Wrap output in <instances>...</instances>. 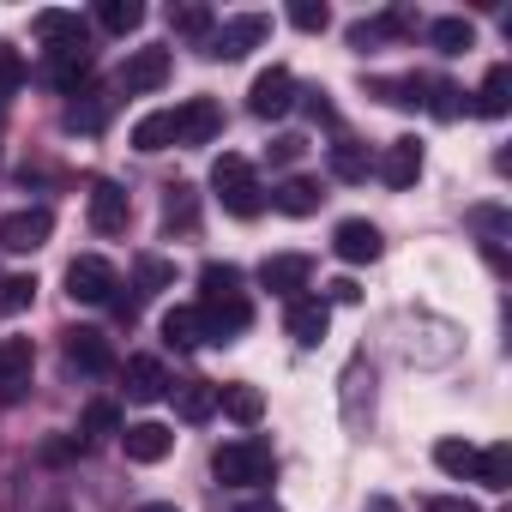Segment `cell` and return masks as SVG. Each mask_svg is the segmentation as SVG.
Masks as SVG:
<instances>
[{"mask_svg": "<svg viewBox=\"0 0 512 512\" xmlns=\"http://www.w3.org/2000/svg\"><path fill=\"white\" fill-rule=\"evenodd\" d=\"M272 470H278V458H272V446H266L260 434L223 440V446L211 452V476H217L223 488H260V482H272Z\"/></svg>", "mask_w": 512, "mask_h": 512, "instance_id": "obj_1", "label": "cell"}, {"mask_svg": "<svg viewBox=\"0 0 512 512\" xmlns=\"http://www.w3.org/2000/svg\"><path fill=\"white\" fill-rule=\"evenodd\" d=\"M211 187H217V199H223L229 217H260V211H266V187H260V175H253V163L235 157V151H223V157L211 163Z\"/></svg>", "mask_w": 512, "mask_h": 512, "instance_id": "obj_2", "label": "cell"}, {"mask_svg": "<svg viewBox=\"0 0 512 512\" xmlns=\"http://www.w3.org/2000/svg\"><path fill=\"white\" fill-rule=\"evenodd\" d=\"M199 326H205V344H229L253 326V302L247 290H199Z\"/></svg>", "mask_w": 512, "mask_h": 512, "instance_id": "obj_3", "label": "cell"}, {"mask_svg": "<svg viewBox=\"0 0 512 512\" xmlns=\"http://www.w3.org/2000/svg\"><path fill=\"white\" fill-rule=\"evenodd\" d=\"M266 37H272V19H266V13H241V19L211 25V37L199 43V55H211V61H241L247 49H260Z\"/></svg>", "mask_w": 512, "mask_h": 512, "instance_id": "obj_4", "label": "cell"}, {"mask_svg": "<svg viewBox=\"0 0 512 512\" xmlns=\"http://www.w3.org/2000/svg\"><path fill=\"white\" fill-rule=\"evenodd\" d=\"M115 290H121V278H115V266L103 260V253H79V260L67 266V296H73V302H91V308H97V302H109Z\"/></svg>", "mask_w": 512, "mask_h": 512, "instance_id": "obj_5", "label": "cell"}, {"mask_svg": "<svg viewBox=\"0 0 512 512\" xmlns=\"http://www.w3.org/2000/svg\"><path fill=\"white\" fill-rule=\"evenodd\" d=\"M49 235H55V211L49 205H25L13 217H0V247L7 253H37Z\"/></svg>", "mask_w": 512, "mask_h": 512, "instance_id": "obj_6", "label": "cell"}, {"mask_svg": "<svg viewBox=\"0 0 512 512\" xmlns=\"http://www.w3.org/2000/svg\"><path fill=\"white\" fill-rule=\"evenodd\" d=\"M260 284L290 302V296H302L314 284V260H308V253H266V260H260Z\"/></svg>", "mask_w": 512, "mask_h": 512, "instance_id": "obj_7", "label": "cell"}, {"mask_svg": "<svg viewBox=\"0 0 512 512\" xmlns=\"http://www.w3.org/2000/svg\"><path fill=\"white\" fill-rule=\"evenodd\" d=\"M247 109L260 115V121H278V115H290V109H296V79H290V67H266L260 79H253V91H247Z\"/></svg>", "mask_w": 512, "mask_h": 512, "instance_id": "obj_8", "label": "cell"}, {"mask_svg": "<svg viewBox=\"0 0 512 512\" xmlns=\"http://www.w3.org/2000/svg\"><path fill=\"white\" fill-rule=\"evenodd\" d=\"M91 67H97L91 43H73V49H49V55H43V79H49L55 91H67V97H79V85L91 79Z\"/></svg>", "mask_w": 512, "mask_h": 512, "instance_id": "obj_9", "label": "cell"}, {"mask_svg": "<svg viewBox=\"0 0 512 512\" xmlns=\"http://www.w3.org/2000/svg\"><path fill=\"white\" fill-rule=\"evenodd\" d=\"M380 229L368 223V217H344L338 229H332V253H338V260L344 266H368V260H380Z\"/></svg>", "mask_w": 512, "mask_h": 512, "instance_id": "obj_10", "label": "cell"}, {"mask_svg": "<svg viewBox=\"0 0 512 512\" xmlns=\"http://www.w3.org/2000/svg\"><path fill=\"white\" fill-rule=\"evenodd\" d=\"M169 73H175V61H169V49H133L127 61H121V91H163L169 85Z\"/></svg>", "mask_w": 512, "mask_h": 512, "instance_id": "obj_11", "label": "cell"}, {"mask_svg": "<svg viewBox=\"0 0 512 512\" xmlns=\"http://www.w3.org/2000/svg\"><path fill=\"white\" fill-rule=\"evenodd\" d=\"M223 133V109L211 97H187L175 109V145H211Z\"/></svg>", "mask_w": 512, "mask_h": 512, "instance_id": "obj_12", "label": "cell"}, {"mask_svg": "<svg viewBox=\"0 0 512 512\" xmlns=\"http://www.w3.org/2000/svg\"><path fill=\"white\" fill-rule=\"evenodd\" d=\"M31 368H37V350H31V338H0V398H25V386H31Z\"/></svg>", "mask_w": 512, "mask_h": 512, "instance_id": "obj_13", "label": "cell"}, {"mask_svg": "<svg viewBox=\"0 0 512 512\" xmlns=\"http://www.w3.org/2000/svg\"><path fill=\"white\" fill-rule=\"evenodd\" d=\"M121 452H127L133 464H163V458L175 452V428H163V422H133V428H121Z\"/></svg>", "mask_w": 512, "mask_h": 512, "instance_id": "obj_14", "label": "cell"}, {"mask_svg": "<svg viewBox=\"0 0 512 512\" xmlns=\"http://www.w3.org/2000/svg\"><path fill=\"white\" fill-rule=\"evenodd\" d=\"M374 175H380L386 187H416V175H422V145H416V139H392V145L374 157Z\"/></svg>", "mask_w": 512, "mask_h": 512, "instance_id": "obj_15", "label": "cell"}, {"mask_svg": "<svg viewBox=\"0 0 512 512\" xmlns=\"http://www.w3.org/2000/svg\"><path fill=\"white\" fill-rule=\"evenodd\" d=\"M127 217H133L127 187L97 181V187H91V229H97V235H121V229H127Z\"/></svg>", "mask_w": 512, "mask_h": 512, "instance_id": "obj_16", "label": "cell"}, {"mask_svg": "<svg viewBox=\"0 0 512 512\" xmlns=\"http://www.w3.org/2000/svg\"><path fill=\"white\" fill-rule=\"evenodd\" d=\"M284 326H290V338H296L302 350H314V344L326 338V326H332V308H326L320 296H290V314H284Z\"/></svg>", "mask_w": 512, "mask_h": 512, "instance_id": "obj_17", "label": "cell"}, {"mask_svg": "<svg viewBox=\"0 0 512 512\" xmlns=\"http://www.w3.org/2000/svg\"><path fill=\"white\" fill-rule=\"evenodd\" d=\"M67 368H79V374H109L115 368V350H109V338L103 332H67Z\"/></svg>", "mask_w": 512, "mask_h": 512, "instance_id": "obj_18", "label": "cell"}, {"mask_svg": "<svg viewBox=\"0 0 512 512\" xmlns=\"http://www.w3.org/2000/svg\"><path fill=\"white\" fill-rule=\"evenodd\" d=\"M121 380H127V398H133V404H157V398H169V374H163L157 356H133V362L121 368Z\"/></svg>", "mask_w": 512, "mask_h": 512, "instance_id": "obj_19", "label": "cell"}, {"mask_svg": "<svg viewBox=\"0 0 512 512\" xmlns=\"http://www.w3.org/2000/svg\"><path fill=\"white\" fill-rule=\"evenodd\" d=\"M31 31H37L49 49H73V43H91V37H85V19H79V13H61V7L37 13V19H31Z\"/></svg>", "mask_w": 512, "mask_h": 512, "instance_id": "obj_20", "label": "cell"}, {"mask_svg": "<svg viewBox=\"0 0 512 512\" xmlns=\"http://www.w3.org/2000/svg\"><path fill=\"white\" fill-rule=\"evenodd\" d=\"M320 199H326V193H320V181H308V175H290V181L272 187V205H278L284 217H314Z\"/></svg>", "mask_w": 512, "mask_h": 512, "instance_id": "obj_21", "label": "cell"}, {"mask_svg": "<svg viewBox=\"0 0 512 512\" xmlns=\"http://www.w3.org/2000/svg\"><path fill=\"white\" fill-rule=\"evenodd\" d=\"M169 398H175L181 422H211L217 416V386L211 380H181V386H169Z\"/></svg>", "mask_w": 512, "mask_h": 512, "instance_id": "obj_22", "label": "cell"}, {"mask_svg": "<svg viewBox=\"0 0 512 512\" xmlns=\"http://www.w3.org/2000/svg\"><path fill=\"white\" fill-rule=\"evenodd\" d=\"M175 145V109H151V115H139L133 121V151H169Z\"/></svg>", "mask_w": 512, "mask_h": 512, "instance_id": "obj_23", "label": "cell"}, {"mask_svg": "<svg viewBox=\"0 0 512 512\" xmlns=\"http://www.w3.org/2000/svg\"><path fill=\"white\" fill-rule=\"evenodd\" d=\"M217 410L235 416L241 428H253V422L266 416V398H260V386H217Z\"/></svg>", "mask_w": 512, "mask_h": 512, "instance_id": "obj_24", "label": "cell"}, {"mask_svg": "<svg viewBox=\"0 0 512 512\" xmlns=\"http://www.w3.org/2000/svg\"><path fill=\"white\" fill-rule=\"evenodd\" d=\"M506 109H512V67L500 61V67H488V79H482V91H476V115L500 121Z\"/></svg>", "mask_w": 512, "mask_h": 512, "instance_id": "obj_25", "label": "cell"}, {"mask_svg": "<svg viewBox=\"0 0 512 512\" xmlns=\"http://www.w3.org/2000/svg\"><path fill=\"white\" fill-rule=\"evenodd\" d=\"M410 25H416L410 13H386V19H356V25H350V49H380L386 37L410 31Z\"/></svg>", "mask_w": 512, "mask_h": 512, "instance_id": "obj_26", "label": "cell"}, {"mask_svg": "<svg viewBox=\"0 0 512 512\" xmlns=\"http://www.w3.org/2000/svg\"><path fill=\"white\" fill-rule=\"evenodd\" d=\"M326 163H332L338 181H368V175H374V157H368V145H356V139H338V145L326 151Z\"/></svg>", "mask_w": 512, "mask_h": 512, "instance_id": "obj_27", "label": "cell"}, {"mask_svg": "<svg viewBox=\"0 0 512 512\" xmlns=\"http://www.w3.org/2000/svg\"><path fill=\"white\" fill-rule=\"evenodd\" d=\"M163 344H169V350H199V344H205L199 308H169V314H163Z\"/></svg>", "mask_w": 512, "mask_h": 512, "instance_id": "obj_28", "label": "cell"}, {"mask_svg": "<svg viewBox=\"0 0 512 512\" xmlns=\"http://www.w3.org/2000/svg\"><path fill=\"white\" fill-rule=\"evenodd\" d=\"M97 25L109 37H133L145 25V7H139V0H97Z\"/></svg>", "mask_w": 512, "mask_h": 512, "instance_id": "obj_29", "label": "cell"}, {"mask_svg": "<svg viewBox=\"0 0 512 512\" xmlns=\"http://www.w3.org/2000/svg\"><path fill=\"white\" fill-rule=\"evenodd\" d=\"M476 482L482 488H512V446L506 440H494V446L476 452Z\"/></svg>", "mask_w": 512, "mask_h": 512, "instance_id": "obj_30", "label": "cell"}, {"mask_svg": "<svg viewBox=\"0 0 512 512\" xmlns=\"http://www.w3.org/2000/svg\"><path fill=\"white\" fill-rule=\"evenodd\" d=\"M428 43H434L440 55H464V49L476 43V25L458 19V13H452V19H434V25H428Z\"/></svg>", "mask_w": 512, "mask_h": 512, "instance_id": "obj_31", "label": "cell"}, {"mask_svg": "<svg viewBox=\"0 0 512 512\" xmlns=\"http://www.w3.org/2000/svg\"><path fill=\"white\" fill-rule=\"evenodd\" d=\"M422 91H428L422 103H428L434 121H458V115H464V91H458L452 79H422Z\"/></svg>", "mask_w": 512, "mask_h": 512, "instance_id": "obj_32", "label": "cell"}, {"mask_svg": "<svg viewBox=\"0 0 512 512\" xmlns=\"http://www.w3.org/2000/svg\"><path fill=\"white\" fill-rule=\"evenodd\" d=\"M193 223H199V199H193L187 181H175L169 199H163V229H193Z\"/></svg>", "mask_w": 512, "mask_h": 512, "instance_id": "obj_33", "label": "cell"}, {"mask_svg": "<svg viewBox=\"0 0 512 512\" xmlns=\"http://www.w3.org/2000/svg\"><path fill=\"white\" fill-rule=\"evenodd\" d=\"M434 464L446 476H458V482H476V446H464V440H440L434 446Z\"/></svg>", "mask_w": 512, "mask_h": 512, "instance_id": "obj_34", "label": "cell"}, {"mask_svg": "<svg viewBox=\"0 0 512 512\" xmlns=\"http://www.w3.org/2000/svg\"><path fill=\"white\" fill-rule=\"evenodd\" d=\"M211 25H217V19H211V7H169V31H175V37L205 43V37H211Z\"/></svg>", "mask_w": 512, "mask_h": 512, "instance_id": "obj_35", "label": "cell"}, {"mask_svg": "<svg viewBox=\"0 0 512 512\" xmlns=\"http://www.w3.org/2000/svg\"><path fill=\"white\" fill-rule=\"evenodd\" d=\"M368 91L392 109H422V79H374Z\"/></svg>", "mask_w": 512, "mask_h": 512, "instance_id": "obj_36", "label": "cell"}, {"mask_svg": "<svg viewBox=\"0 0 512 512\" xmlns=\"http://www.w3.org/2000/svg\"><path fill=\"white\" fill-rule=\"evenodd\" d=\"M79 434H85V440H109V434H121V410H115L109 398L85 404V422H79Z\"/></svg>", "mask_w": 512, "mask_h": 512, "instance_id": "obj_37", "label": "cell"}, {"mask_svg": "<svg viewBox=\"0 0 512 512\" xmlns=\"http://www.w3.org/2000/svg\"><path fill=\"white\" fill-rule=\"evenodd\" d=\"M37 302V278H0V314H25Z\"/></svg>", "mask_w": 512, "mask_h": 512, "instance_id": "obj_38", "label": "cell"}, {"mask_svg": "<svg viewBox=\"0 0 512 512\" xmlns=\"http://www.w3.org/2000/svg\"><path fill=\"white\" fill-rule=\"evenodd\" d=\"M85 446H91L85 434H55V440H43V446H37V458H43V464H73Z\"/></svg>", "mask_w": 512, "mask_h": 512, "instance_id": "obj_39", "label": "cell"}, {"mask_svg": "<svg viewBox=\"0 0 512 512\" xmlns=\"http://www.w3.org/2000/svg\"><path fill=\"white\" fill-rule=\"evenodd\" d=\"M169 284H175V266H169V260H157V253H145V260H139V296L169 290Z\"/></svg>", "mask_w": 512, "mask_h": 512, "instance_id": "obj_40", "label": "cell"}, {"mask_svg": "<svg viewBox=\"0 0 512 512\" xmlns=\"http://www.w3.org/2000/svg\"><path fill=\"white\" fill-rule=\"evenodd\" d=\"M290 25H296V31H326V25H332L326 0H296V7H290Z\"/></svg>", "mask_w": 512, "mask_h": 512, "instance_id": "obj_41", "label": "cell"}, {"mask_svg": "<svg viewBox=\"0 0 512 512\" xmlns=\"http://www.w3.org/2000/svg\"><path fill=\"white\" fill-rule=\"evenodd\" d=\"M103 115H109V97H91V103H73V109H67V127L97 133V127H103Z\"/></svg>", "mask_w": 512, "mask_h": 512, "instance_id": "obj_42", "label": "cell"}, {"mask_svg": "<svg viewBox=\"0 0 512 512\" xmlns=\"http://www.w3.org/2000/svg\"><path fill=\"white\" fill-rule=\"evenodd\" d=\"M19 85H25V61H19L13 49H0V103H7Z\"/></svg>", "mask_w": 512, "mask_h": 512, "instance_id": "obj_43", "label": "cell"}, {"mask_svg": "<svg viewBox=\"0 0 512 512\" xmlns=\"http://www.w3.org/2000/svg\"><path fill=\"white\" fill-rule=\"evenodd\" d=\"M302 151H308V139H296V133H284V139H272V151H266V157H272L278 169H290V163H296Z\"/></svg>", "mask_w": 512, "mask_h": 512, "instance_id": "obj_44", "label": "cell"}, {"mask_svg": "<svg viewBox=\"0 0 512 512\" xmlns=\"http://www.w3.org/2000/svg\"><path fill=\"white\" fill-rule=\"evenodd\" d=\"M320 302H326V308H332V302H338V308H356V302H362V290H356V284H350V278H332V284H326V296H320Z\"/></svg>", "mask_w": 512, "mask_h": 512, "instance_id": "obj_45", "label": "cell"}, {"mask_svg": "<svg viewBox=\"0 0 512 512\" xmlns=\"http://www.w3.org/2000/svg\"><path fill=\"white\" fill-rule=\"evenodd\" d=\"M422 512H482V506H476V500H464V494H434Z\"/></svg>", "mask_w": 512, "mask_h": 512, "instance_id": "obj_46", "label": "cell"}, {"mask_svg": "<svg viewBox=\"0 0 512 512\" xmlns=\"http://www.w3.org/2000/svg\"><path fill=\"white\" fill-rule=\"evenodd\" d=\"M308 115H314V121H338V109H332L326 91H308Z\"/></svg>", "mask_w": 512, "mask_h": 512, "instance_id": "obj_47", "label": "cell"}, {"mask_svg": "<svg viewBox=\"0 0 512 512\" xmlns=\"http://www.w3.org/2000/svg\"><path fill=\"white\" fill-rule=\"evenodd\" d=\"M235 512H284V506H278V500H241Z\"/></svg>", "mask_w": 512, "mask_h": 512, "instance_id": "obj_48", "label": "cell"}, {"mask_svg": "<svg viewBox=\"0 0 512 512\" xmlns=\"http://www.w3.org/2000/svg\"><path fill=\"white\" fill-rule=\"evenodd\" d=\"M139 512H181V506H175V500H145Z\"/></svg>", "mask_w": 512, "mask_h": 512, "instance_id": "obj_49", "label": "cell"}]
</instances>
